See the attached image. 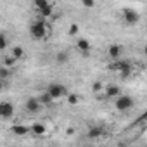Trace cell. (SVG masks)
<instances>
[{"label":"cell","instance_id":"603a6c76","mask_svg":"<svg viewBox=\"0 0 147 147\" xmlns=\"http://www.w3.org/2000/svg\"><path fill=\"white\" fill-rule=\"evenodd\" d=\"M95 4H97L95 0H82L83 9H88V11H90V9H94V7H95Z\"/></svg>","mask_w":147,"mask_h":147},{"label":"cell","instance_id":"9a60e30c","mask_svg":"<svg viewBox=\"0 0 147 147\" xmlns=\"http://www.w3.org/2000/svg\"><path fill=\"white\" fill-rule=\"evenodd\" d=\"M104 135V130L100 128V126H92V128H88V131H87V137L88 138H99V137H102Z\"/></svg>","mask_w":147,"mask_h":147},{"label":"cell","instance_id":"6da1fadb","mask_svg":"<svg viewBox=\"0 0 147 147\" xmlns=\"http://www.w3.org/2000/svg\"><path fill=\"white\" fill-rule=\"evenodd\" d=\"M30 36H31V40H36V42L45 40V38L49 36V26H47V21L42 19V18L31 21V24H30Z\"/></svg>","mask_w":147,"mask_h":147},{"label":"cell","instance_id":"ffe728a7","mask_svg":"<svg viewBox=\"0 0 147 147\" xmlns=\"http://www.w3.org/2000/svg\"><path fill=\"white\" fill-rule=\"evenodd\" d=\"M2 64L12 69V67H16V64H18V59H16L14 55H11V54H9V55H5V57L2 59Z\"/></svg>","mask_w":147,"mask_h":147},{"label":"cell","instance_id":"8fae6325","mask_svg":"<svg viewBox=\"0 0 147 147\" xmlns=\"http://www.w3.org/2000/svg\"><path fill=\"white\" fill-rule=\"evenodd\" d=\"M69 62V52L67 50H59L55 54V64L57 66H66Z\"/></svg>","mask_w":147,"mask_h":147},{"label":"cell","instance_id":"7c38bea8","mask_svg":"<svg viewBox=\"0 0 147 147\" xmlns=\"http://www.w3.org/2000/svg\"><path fill=\"white\" fill-rule=\"evenodd\" d=\"M36 99L40 100V104H42V107H50V106H52V104L55 102V100H54V99L50 97V94H49L47 90H45V92H42V94H40V95H38Z\"/></svg>","mask_w":147,"mask_h":147},{"label":"cell","instance_id":"277c9868","mask_svg":"<svg viewBox=\"0 0 147 147\" xmlns=\"http://www.w3.org/2000/svg\"><path fill=\"white\" fill-rule=\"evenodd\" d=\"M49 94H50V97L54 99V100H59V99H64L66 95H67V87L66 85H62V83H50L47 88H45Z\"/></svg>","mask_w":147,"mask_h":147},{"label":"cell","instance_id":"cb8c5ba5","mask_svg":"<svg viewBox=\"0 0 147 147\" xmlns=\"http://www.w3.org/2000/svg\"><path fill=\"white\" fill-rule=\"evenodd\" d=\"M78 33H80L78 24H76V23H73V24L69 26V36H75V35H78Z\"/></svg>","mask_w":147,"mask_h":147},{"label":"cell","instance_id":"52a82bcc","mask_svg":"<svg viewBox=\"0 0 147 147\" xmlns=\"http://www.w3.org/2000/svg\"><path fill=\"white\" fill-rule=\"evenodd\" d=\"M107 55H109L113 61L119 59V57L123 55V45H119V43H111V45L107 47Z\"/></svg>","mask_w":147,"mask_h":147},{"label":"cell","instance_id":"2e32d148","mask_svg":"<svg viewBox=\"0 0 147 147\" xmlns=\"http://www.w3.org/2000/svg\"><path fill=\"white\" fill-rule=\"evenodd\" d=\"M11 76H12V69L7 67V66H4V64H0V80L7 82Z\"/></svg>","mask_w":147,"mask_h":147},{"label":"cell","instance_id":"44dd1931","mask_svg":"<svg viewBox=\"0 0 147 147\" xmlns=\"http://www.w3.org/2000/svg\"><path fill=\"white\" fill-rule=\"evenodd\" d=\"M50 4V0H33V9L38 12L40 9H43L45 5H49Z\"/></svg>","mask_w":147,"mask_h":147},{"label":"cell","instance_id":"7402d4cb","mask_svg":"<svg viewBox=\"0 0 147 147\" xmlns=\"http://www.w3.org/2000/svg\"><path fill=\"white\" fill-rule=\"evenodd\" d=\"M9 47V40H7V36L4 35V33H0V50H5Z\"/></svg>","mask_w":147,"mask_h":147},{"label":"cell","instance_id":"484cf974","mask_svg":"<svg viewBox=\"0 0 147 147\" xmlns=\"http://www.w3.org/2000/svg\"><path fill=\"white\" fill-rule=\"evenodd\" d=\"M4 88H5V82H4V80H0V92H2Z\"/></svg>","mask_w":147,"mask_h":147},{"label":"cell","instance_id":"d4e9b609","mask_svg":"<svg viewBox=\"0 0 147 147\" xmlns=\"http://www.w3.org/2000/svg\"><path fill=\"white\" fill-rule=\"evenodd\" d=\"M102 88H104V87H102V83H95V85H94V92H100Z\"/></svg>","mask_w":147,"mask_h":147},{"label":"cell","instance_id":"5bb4252c","mask_svg":"<svg viewBox=\"0 0 147 147\" xmlns=\"http://www.w3.org/2000/svg\"><path fill=\"white\" fill-rule=\"evenodd\" d=\"M30 131L35 133V135H45V133H47V128H45V125H42V123H33V125L30 126Z\"/></svg>","mask_w":147,"mask_h":147},{"label":"cell","instance_id":"ba28073f","mask_svg":"<svg viewBox=\"0 0 147 147\" xmlns=\"http://www.w3.org/2000/svg\"><path fill=\"white\" fill-rule=\"evenodd\" d=\"M102 92H104V95H106L107 99H116V97L121 94V88H119L118 85H107V87L102 88Z\"/></svg>","mask_w":147,"mask_h":147},{"label":"cell","instance_id":"7a4b0ae2","mask_svg":"<svg viewBox=\"0 0 147 147\" xmlns=\"http://www.w3.org/2000/svg\"><path fill=\"white\" fill-rule=\"evenodd\" d=\"M133 106H135V99L130 97V95L119 94V95L114 99V109L119 111V113H126V111H130Z\"/></svg>","mask_w":147,"mask_h":147},{"label":"cell","instance_id":"3957f363","mask_svg":"<svg viewBox=\"0 0 147 147\" xmlns=\"http://www.w3.org/2000/svg\"><path fill=\"white\" fill-rule=\"evenodd\" d=\"M121 18H123V23L126 26H137L140 23V14L135 9H130V7H125L121 11Z\"/></svg>","mask_w":147,"mask_h":147},{"label":"cell","instance_id":"d6986e66","mask_svg":"<svg viewBox=\"0 0 147 147\" xmlns=\"http://www.w3.org/2000/svg\"><path fill=\"white\" fill-rule=\"evenodd\" d=\"M11 55H14V57L19 61V59L24 57V49H23L21 45H14V47L11 49Z\"/></svg>","mask_w":147,"mask_h":147},{"label":"cell","instance_id":"8992f818","mask_svg":"<svg viewBox=\"0 0 147 147\" xmlns=\"http://www.w3.org/2000/svg\"><path fill=\"white\" fill-rule=\"evenodd\" d=\"M24 109L30 114H38L42 111V104H40V100L36 97H28L26 102H24Z\"/></svg>","mask_w":147,"mask_h":147},{"label":"cell","instance_id":"ac0fdd59","mask_svg":"<svg viewBox=\"0 0 147 147\" xmlns=\"http://www.w3.org/2000/svg\"><path fill=\"white\" fill-rule=\"evenodd\" d=\"M116 73L119 75V78L126 80L128 76H131V73H133V66H131V64H128L126 67H123V69H119V71H116Z\"/></svg>","mask_w":147,"mask_h":147},{"label":"cell","instance_id":"5b68a950","mask_svg":"<svg viewBox=\"0 0 147 147\" xmlns=\"http://www.w3.org/2000/svg\"><path fill=\"white\" fill-rule=\"evenodd\" d=\"M16 109H14V104L9 102V100H2L0 102V118H4V119H11L14 116Z\"/></svg>","mask_w":147,"mask_h":147},{"label":"cell","instance_id":"30bf717a","mask_svg":"<svg viewBox=\"0 0 147 147\" xmlns=\"http://www.w3.org/2000/svg\"><path fill=\"white\" fill-rule=\"evenodd\" d=\"M11 133H14L16 137H24L31 131H30V126H26V125H14V126H11Z\"/></svg>","mask_w":147,"mask_h":147},{"label":"cell","instance_id":"e0dca14e","mask_svg":"<svg viewBox=\"0 0 147 147\" xmlns=\"http://www.w3.org/2000/svg\"><path fill=\"white\" fill-rule=\"evenodd\" d=\"M64 99L67 100L69 106H78V102H80V95L75 94V92H67V95H66Z\"/></svg>","mask_w":147,"mask_h":147},{"label":"cell","instance_id":"4fadbf2b","mask_svg":"<svg viewBox=\"0 0 147 147\" xmlns=\"http://www.w3.org/2000/svg\"><path fill=\"white\" fill-rule=\"evenodd\" d=\"M52 16H54V5H52V4H49V5H45L43 9L38 11V18H42V19H45V21L50 19Z\"/></svg>","mask_w":147,"mask_h":147},{"label":"cell","instance_id":"9c48e42d","mask_svg":"<svg viewBox=\"0 0 147 147\" xmlns=\"http://www.w3.org/2000/svg\"><path fill=\"white\" fill-rule=\"evenodd\" d=\"M76 49L82 52V54H88L92 50V43L87 40V38H78L76 40Z\"/></svg>","mask_w":147,"mask_h":147}]
</instances>
